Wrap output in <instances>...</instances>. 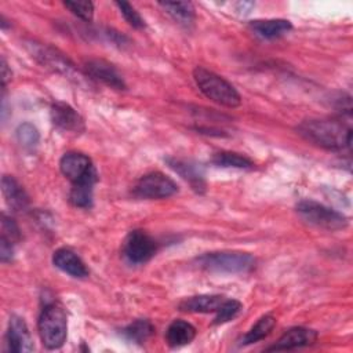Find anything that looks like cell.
<instances>
[{
	"mask_svg": "<svg viewBox=\"0 0 353 353\" xmlns=\"http://www.w3.org/2000/svg\"><path fill=\"white\" fill-rule=\"evenodd\" d=\"M307 142L327 150H343L352 143V128L334 119H310L296 127Z\"/></svg>",
	"mask_w": 353,
	"mask_h": 353,
	"instance_id": "cell-1",
	"label": "cell"
},
{
	"mask_svg": "<svg viewBox=\"0 0 353 353\" xmlns=\"http://www.w3.org/2000/svg\"><path fill=\"white\" fill-rule=\"evenodd\" d=\"M193 79L199 90L212 102L226 108H237L241 103V97L237 90L222 76L203 66H196Z\"/></svg>",
	"mask_w": 353,
	"mask_h": 353,
	"instance_id": "cell-2",
	"label": "cell"
},
{
	"mask_svg": "<svg viewBox=\"0 0 353 353\" xmlns=\"http://www.w3.org/2000/svg\"><path fill=\"white\" fill-rule=\"evenodd\" d=\"M39 334L47 349H59L66 341L68 321L63 307L58 303L46 305L39 317Z\"/></svg>",
	"mask_w": 353,
	"mask_h": 353,
	"instance_id": "cell-3",
	"label": "cell"
},
{
	"mask_svg": "<svg viewBox=\"0 0 353 353\" xmlns=\"http://www.w3.org/2000/svg\"><path fill=\"white\" fill-rule=\"evenodd\" d=\"M197 265L215 273H245L255 266V258L248 252L221 251L208 252L196 259Z\"/></svg>",
	"mask_w": 353,
	"mask_h": 353,
	"instance_id": "cell-4",
	"label": "cell"
},
{
	"mask_svg": "<svg viewBox=\"0 0 353 353\" xmlns=\"http://www.w3.org/2000/svg\"><path fill=\"white\" fill-rule=\"evenodd\" d=\"M296 212L306 223L327 230H339L347 225V218L343 214L313 200L299 201Z\"/></svg>",
	"mask_w": 353,
	"mask_h": 353,
	"instance_id": "cell-5",
	"label": "cell"
},
{
	"mask_svg": "<svg viewBox=\"0 0 353 353\" xmlns=\"http://www.w3.org/2000/svg\"><path fill=\"white\" fill-rule=\"evenodd\" d=\"M178 192L176 183L160 171H152L141 176L132 188L134 196L139 199L160 200L174 196Z\"/></svg>",
	"mask_w": 353,
	"mask_h": 353,
	"instance_id": "cell-6",
	"label": "cell"
},
{
	"mask_svg": "<svg viewBox=\"0 0 353 353\" xmlns=\"http://www.w3.org/2000/svg\"><path fill=\"white\" fill-rule=\"evenodd\" d=\"M59 170L72 183L84 181L97 182V170L91 159L80 152H68L59 160Z\"/></svg>",
	"mask_w": 353,
	"mask_h": 353,
	"instance_id": "cell-7",
	"label": "cell"
},
{
	"mask_svg": "<svg viewBox=\"0 0 353 353\" xmlns=\"http://www.w3.org/2000/svg\"><path fill=\"white\" fill-rule=\"evenodd\" d=\"M157 251V243L143 230H132L123 244V254L128 262L139 265L148 262Z\"/></svg>",
	"mask_w": 353,
	"mask_h": 353,
	"instance_id": "cell-8",
	"label": "cell"
},
{
	"mask_svg": "<svg viewBox=\"0 0 353 353\" xmlns=\"http://www.w3.org/2000/svg\"><path fill=\"white\" fill-rule=\"evenodd\" d=\"M28 47H29L32 57L36 58L43 66L50 68L54 72H58L69 79L77 80L74 66L70 63V61L68 58L63 57V54L58 52L52 47L40 44V43H34V41L30 43Z\"/></svg>",
	"mask_w": 353,
	"mask_h": 353,
	"instance_id": "cell-9",
	"label": "cell"
},
{
	"mask_svg": "<svg viewBox=\"0 0 353 353\" xmlns=\"http://www.w3.org/2000/svg\"><path fill=\"white\" fill-rule=\"evenodd\" d=\"M50 113H51L52 124L63 132L81 134L85 128L83 117L69 103L54 102L51 105Z\"/></svg>",
	"mask_w": 353,
	"mask_h": 353,
	"instance_id": "cell-10",
	"label": "cell"
},
{
	"mask_svg": "<svg viewBox=\"0 0 353 353\" xmlns=\"http://www.w3.org/2000/svg\"><path fill=\"white\" fill-rule=\"evenodd\" d=\"M85 74L91 77L92 80H98L108 87H112L114 90H124L125 83L121 77V74L117 72V69L103 59H90L84 65Z\"/></svg>",
	"mask_w": 353,
	"mask_h": 353,
	"instance_id": "cell-11",
	"label": "cell"
},
{
	"mask_svg": "<svg viewBox=\"0 0 353 353\" xmlns=\"http://www.w3.org/2000/svg\"><path fill=\"white\" fill-rule=\"evenodd\" d=\"M7 345H8V350L15 353L33 350L30 332L28 330L25 320L19 316H11L10 319L8 331H7Z\"/></svg>",
	"mask_w": 353,
	"mask_h": 353,
	"instance_id": "cell-12",
	"label": "cell"
},
{
	"mask_svg": "<svg viewBox=\"0 0 353 353\" xmlns=\"http://www.w3.org/2000/svg\"><path fill=\"white\" fill-rule=\"evenodd\" d=\"M317 339V334L313 330L303 327H294L285 331L280 339L268 350H291L296 347H303L314 343Z\"/></svg>",
	"mask_w": 353,
	"mask_h": 353,
	"instance_id": "cell-13",
	"label": "cell"
},
{
	"mask_svg": "<svg viewBox=\"0 0 353 353\" xmlns=\"http://www.w3.org/2000/svg\"><path fill=\"white\" fill-rule=\"evenodd\" d=\"M52 263L62 270L63 273L76 277L84 279L88 276V269L81 258L69 248H58L52 254Z\"/></svg>",
	"mask_w": 353,
	"mask_h": 353,
	"instance_id": "cell-14",
	"label": "cell"
},
{
	"mask_svg": "<svg viewBox=\"0 0 353 353\" xmlns=\"http://www.w3.org/2000/svg\"><path fill=\"white\" fill-rule=\"evenodd\" d=\"M251 30L262 37V39H276L285 33H288L292 29V25L288 19H255L250 22Z\"/></svg>",
	"mask_w": 353,
	"mask_h": 353,
	"instance_id": "cell-15",
	"label": "cell"
},
{
	"mask_svg": "<svg viewBox=\"0 0 353 353\" xmlns=\"http://www.w3.org/2000/svg\"><path fill=\"white\" fill-rule=\"evenodd\" d=\"M1 190L6 197L7 204L14 211H22L29 204V197L25 192V189L18 183V181L14 176L4 175L1 178Z\"/></svg>",
	"mask_w": 353,
	"mask_h": 353,
	"instance_id": "cell-16",
	"label": "cell"
},
{
	"mask_svg": "<svg viewBox=\"0 0 353 353\" xmlns=\"http://www.w3.org/2000/svg\"><path fill=\"white\" fill-rule=\"evenodd\" d=\"M225 296L222 295H196L183 299L179 303V309L183 312H193V313H211L216 312L221 305L223 303Z\"/></svg>",
	"mask_w": 353,
	"mask_h": 353,
	"instance_id": "cell-17",
	"label": "cell"
},
{
	"mask_svg": "<svg viewBox=\"0 0 353 353\" xmlns=\"http://www.w3.org/2000/svg\"><path fill=\"white\" fill-rule=\"evenodd\" d=\"M196 336V328L185 320H174L165 332L167 343L171 347H179L190 343Z\"/></svg>",
	"mask_w": 353,
	"mask_h": 353,
	"instance_id": "cell-18",
	"label": "cell"
},
{
	"mask_svg": "<svg viewBox=\"0 0 353 353\" xmlns=\"http://www.w3.org/2000/svg\"><path fill=\"white\" fill-rule=\"evenodd\" d=\"M167 163L183 179H186L193 186V189H196V190L204 189L203 171L197 164H194L192 161H186V160H179V159H167Z\"/></svg>",
	"mask_w": 353,
	"mask_h": 353,
	"instance_id": "cell-19",
	"label": "cell"
},
{
	"mask_svg": "<svg viewBox=\"0 0 353 353\" xmlns=\"http://www.w3.org/2000/svg\"><path fill=\"white\" fill-rule=\"evenodd\" d=\"M160 6L170 14L174 21L183 26H189L194 21V8L192 3L188 1H165L160 3Z\"/></svg>",
	"mask_w": 353,
	"mask_h": 353,
	"instance_id": "cell-20",
	"label": "cell"
},
{
	"mask_svg": "<svg viewBox=\"0 0 353 353\" xmlns=\"http://www.w3.org/2000/svg\"><path fill=\"white\" fill-rule=\"evenodd\" d=\"M94 185H95L94 181L72 183V189L69 193L70 203L79 208H90L92 205Z\"/></svg>",
	"mask_w": 353,
	"mask_h": 353,
	"instance_id": "cell-21",
	"label": "cell"
},
{
	"mask_svg": "<svg viewBox=\"0 0 353 353\" xmlns=\"http://www.w3.org/2000/svg\"><path fill=\"white\" fill-rule=\"evenodd\" d=\"M211 161L215 165L225 167V168H252L254 167L252 160L248 159L247 156L236 152H228V150L215 153Z\"/></svg>",
	"mask_w": 353,
	"mask_h": 353,
	"instance_id": "cell-22",
	"label": "cell"
},
{
	"mask_svg": "<svg viewBox=\"0 0 353 353\" xmlns=\"http://www.w3.org/2000/svg\"><path fill=\"white\" fill-rule=\"evenodd\" d=\"M276 325V319L272 314H265L262 316L251 328L250 331L244 335L243 338V343L244 345H250V343H255L263 338H266L272 330Z\"/></svg>",
	"mask_w": 353,
	"mask_h": 353,
	"instance_id": "cell-23",
	"label": "cell"
},
{
	"mask_svg": "<svg viewBox=\"0 0 353 353\" xmlns=\"http://www.w3.org/2000/svg\"><path fill=\"white\" fill-rule=\"evenodd\" d=\"M154 332V327L153 324L146 320V319H138L135 321H132L131 324H128L124 330L123 334L132 342L137 343H143L146 342Z\"/></svg>",
	"mask_w": 353,
	"mask_h": 353,
	"instance_id": "cell-24",
	"label": "cell"
},
{
	"mask_svg": "<svg viewBox=\"0 0 353 353\" xmlns=\"http://www.w3.org/2000/svg\"><path fill=\"white\" fill-rule=\"evenodd\" d=\"M241 309H243V306L239 301L225 299L223 303L221 305V307L215 312L216 316L214 319V324H223V323L233 320L241 312Z\"/></svg>",
	"mask_w": 353,
	"mask_h": 353,
	"instance_id": "cell-25",
	"label": "cell"
},
{
	"mask_svg": "<svg viewBox=\"0 0 353 353\" xmlns=\"http://www.w3.org/2000/svg\"><path fill=\"white\" fill-rule=\"evenodd\" d=\"M17 139L23 148L33 149L39 143V131L30 123H23L17 128Z\"/></svg>",
	"mask_w": 353,
	"mask_h": 353,
	"instance_id": "cell-26",
	"label": "cell"
},
{
	"mask_svg": "<svg viewBox=\"0 0 353 353\" xmlns=\"http://www.w3.org/2000/svg\"><path fill=\"white\" fill-rule=\"evenodd\" d=\"M63 6L77 18L90 22L94 17V4L91 1H63Z\"/></svg>",
	"mask_w": 353,
	"mask_h": 353,
	"instance_id": "cell-27",
	"label": "cell"
},
{
	"mask_svg": "<svg viewBox=\"0 0 353 353\" xmlns=\"http://www.w3.org/2000/svg\"><path fill=\"white\" fill-rule=\"evenodd\" d=\"M116 6L119 7L121 15L124 17V19L135 29H142L145 28V21L143 18L139 15V12L130 4L125 1H116Z\"/></svg>",
	"mask_w": 353,
	"mask_h": 353,
	"instance_id": "cell-28",
	"label": "cell"
},
{
	"mask_svg": "<svg viewBox=\"0 0 353 353\" xmlns=\"http://www.w3.org/2000/svg\"><path fill=\"white\" fill-rule=\"evenodd\" d=\"M1 239L10 241L11 244H15L21 239V232L18 225L11 216L6 214H3L1 216Z\"/></svg>",
	"mask_w": 353,
	"mask_h": 353,
	"instance_id": "cell-29",
	"label": "cell"
},
{
	"mask_svg": "<svg viewBox=\"0 0 353 353\" xmlns=\"http://www.w3.org/2000/svg\"><path fill=\"white\" fill-rule=\"evenodd\" d=\"M12 245L14 244H11L10 241H7L4 239L0 240V259H1V262L7 263V262L12 261V256H14Z\"/></svg>",
	"mask_w": 353,
	"mask_h": 353,
	"instance_id": "cell-30",
	"label": "cell"
},
{
	"mask_svg": "<svg viewBox=\"0 0 353 353\" xmlns=\"http://www.w3.org/2000/svg\"><path fill=\"white\" fill-rule=\"evenodd\" d=\"M10 79H11V70L8 69L6 59L1 58V85H3V88L6 87V84Z\"/></svg>",
	"mask_w": 353,
	"mask_h": 353,
	"instance_id": "cell-31",
	"label": "cell"
}]
</instances>
